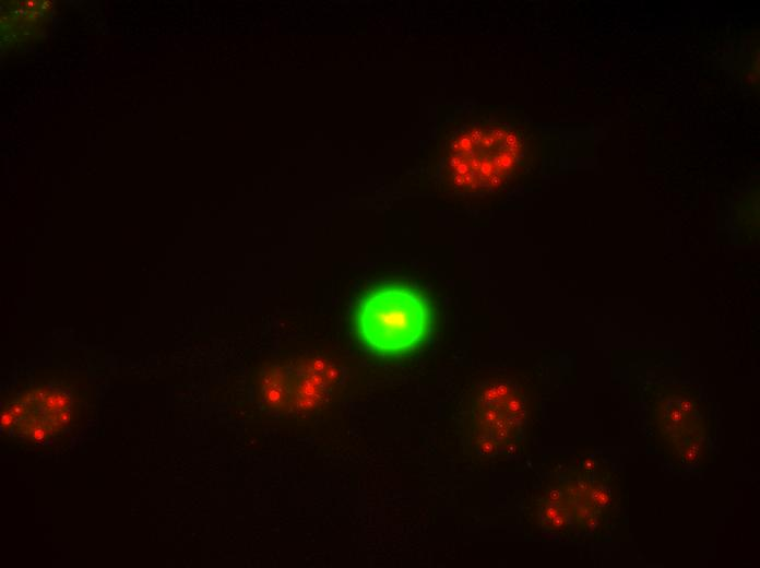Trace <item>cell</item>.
<instances>
[{
    "label": "cell",
    "mask_w": 760,
    "mask_h": 568,
    "mask_svg": "<svg viewBox=\"0 0 760 568\" xmlns=\"http://www.w3.org/2000/svg\"><path fill=\"white\" fill-rule=\"evenodd\" d=\"M446 170L453 187L465 193L501 187L524 155L521 135L497 119H468L446 141Z\"/></svg>",
    "instance_id": "cell-1"
},
{
    "label": "cell",
    "mask_w": 760,
    "mask_h": 568,
    "mask_svg": "<svg viewBox=\"0 0 760 568\" xmlns=\"http://www.w3.org/2000/svg\"><path fill=\"white\" fill-rule=\"evenodd\" d=\"M428 299L417 289L391 284L361 298L356 329L363 342L384 355L409 352L427 338L431 326Z\"/></svg>",
    "instance_id": "cell-2"
}]
</instances>
